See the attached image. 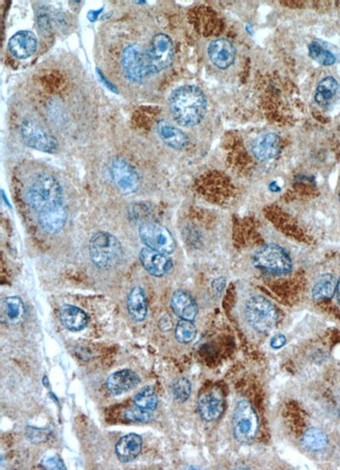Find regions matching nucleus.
Returning <instances> with one entry per match:
<instances>
[{
  "mask_svg": "<svg viewBox=\"0 0 340 470\" xmlns=\"http://www.w3.org/2000/svg\"><path fill=\"white\" fill-rule=\"evenodd\" d=\"M38 23L39 26L40 27V30H42L43 31H50L51 30V23H50V18H48V14L46 12H40V13L38 15Z\"/></svg>",
  "mask_w": 340,
  "mask_h": 470,
  "instance_id": "obj_35",
  "label": "nucleus"
},
{
  "mask_svg": "<svg viewBox=\"0 0 340 470\" xmlns=\"http://www.w3.org/2000/svg\"><path fill=\"white\" fill-rule=\"evenodd\" d=\"M28 205L37 214L64 205L62 186L50 174H39L27 190Z\"/></svg>",
  "mask_w": 340,
  "mask_h": 470,
  "instance_id": "obj_2",
  "label": "nucleus"
},
{
  "mask_svg": "<svg viewBox=\"0 0 340 470\" xmlns=\"http://www.w3.org/2000/svg\"><path fill=\"white\" fill-rule=\"evenodd\" d=\"M280 151V137L273 132L265 133L258 136L252 146L254 157L261 161L273 159Z\"/></svg>",
  "mask_w": 340,
  "mask_h": 470,
  "instance_id": "obj_16",
  "label": "nucleus"
},
{
  "mask_svg": "<svg viewBox=\"0 0 340 470\" xmlns=\"http://www.w3.org/2000/svg\"><path fill=\"white\" fill-rule=\"evenodd\" d=\"M254 265L268 272L283 274L292 270L293 263L289 254L277 245L262 247L254 255Z\"/></svg>",
  "mask_w": 340,
  "mask_h": 470,
  "instance_id": "obj_7",
  "label": "nucleus"
},
{
  "mask_svg": "<svg viewBox=\"0 0 340 470\" xmlns=\"http://www.w3.org/2000/svg\"><path fill=\"white\" fill-rule=\"evenodd\" d=\"M44 468L48 469H65V465L62 459L58 456L48 457L42 461Z\"/></svg>",
  "mask_w": 340,
  "mask_h": 470,
  "instance_id": "obj_34",
  "label": "nucleus"
},
{
  "mask_svg": "<svg viewBox=\"0 0 340 470\" xmlns=\"http://www.w3.org/2000/svg\"><path fill=\"white\" fill-rule=\"evenodd\" d=\"M139 234L143 244L157 253L170 255L176 249L171 233L164 226L145 222L140 226Z\"/></svg>",
  "mask_w": 340,
  "mask_h": 470,
  "instance_id": "obj_8",
  "label": "nucleus"
},
{
  "mask_svg": "<svg viewBox=\"0 0 340 470\" xmlns=\"http://www.w3.org/2000/svg\"><path fill=\"white\" fill-rule=\"evenodd\" d=\"M157 395L153 388L145 386L137 393L133 398V403L137 407L144 410L155 411L157 407Z\"/></svg>",
  "mask_w": 340,
  "mask_h": 470,
  "instance_id": "obj_28",
  "label": "nucleus"
},
{
  "mask_svg": "<svg viewBox=\"0 0 340 470\" xmlns=\"http://www.w3.org/2000/svg\"><path fill=\"white\" fill-rule=\"evenodd\" d=\"M233 435L238 443H252L259 431V419L249 401L241 400L235 409L233 421Z\"/></svg>",
  "mask_w": 340,
  "mask_h": 470,
  "instance_id": "obj_6",
  "label": "nucleus"
},
{
  "mask_svg": "<svg viewBox=\"0 0 340 470\" xmlns=\"http://www.w3.org/2000/svg\"><path fill=\"white\" fill-rule=\"evenodd\" d=\"M172 310L178 317L185 321L192 322L198 313V307L195 300L191 295L182 290L174 293L171 298Z\"/></svg>",
  "mask_w": 340,
  "mask_h": 470,
  "instance_id": "obj_19",
  "label": "nucleus"
},
{
  "mask_svg": "<svg viewBox=\"0 0 340 470\" xmlns=\"http://www.w3.org/2000/svg\"><path fill=\"white\" fill-rule=\"evenodd\" d=\"M22 139L28 147L48 153L58 151L59 145L55 137L48 133L32 120H24L21 125Z\"/></svg>",
  "mask_w": 340,
  "mask_h": 470,
  "instance_id": "obj_9",
  "label": "nucleus"
},
{
  "mask_svg": "<svg viewBox=\"0 0 340 470\" xmlns=\"http://www.w3.org/2000/svg\"><path fill=\"white\" fill-rule=\"evenodd\" d=\"M139 258L141 265L152 277H164L173 269L172 261L166 255L157 253L148 247L140 250Z\"/></svg>",
  "mask_w": 340,
  "mask_h": 470,
  "instance_id": "obj_13",
  "label": "nucleus"
},
{
  "mask_svg": "<svg viewBox=\"0 0 340 470\" xmlns=\"http://www.w3.org/2000/svg\"><path fill=\"white\" fill-rule=\"evenodd\" d=\"M50 432L48 429H39L32 427L27 428V437L32 443H44L48 439Z\"/></svg>",
  "mask_w": 340,
  "mask_h": 470,
  "instance_id": "obj_33",
  "label": "nucleus"
},
{
  "mask_svg": "<svg viewBox=\"0 0 340 470\" xmlns=\"http://www.w3.org/2000/svg\"><path fill=\"white\" fill-rule=\"evenodd\" d=\"M337 281L330 274L320 277L315 281L313 289V296L315 300H327L334 297L337 288Z\"/></svg>",
  "mask_w": 340,
  "mask_h": 470,
  "instance_id": "obj_26",
  "label": "nucleus"
},
{
  "mask_svg": "<svg viewBox=\"0 0 340 470\" xmlns=\"http://www.w3.org/2000/svg\"><path fill=\"white\" fill-rule=\"evenodd\" d=\"M99 75H100L101 81H104V83L107 84V87L109 89H110L111 91H117V89H115V87L112 86L111 83H108L107 81L106 80V78H105V77L103 75H101L100 72H99Z\"/></svg>",
  "mask_w": 340,
  "mask_h": 470,
  "instance_id": "obj_38",
  "label": "nucleus"
},
{
  "mask_svg": "<svg viewBox=\"0 0 340 470\" xmlns=\"http://www.w3.org/2000/svg\"><path fill=\"white\" fill-rule=\"evenodd\" d=\"M89 253L91 261L101 269H111L121 262L123 247L112 234L97 233L89 243Z\"/></svg>",
  "mask_w": 340,
  "mask_h": 470,
  "instance_id": "obj_3",
  "label": "nucleus"
},
{
  "mask_svg": "<svg viewBox=\"0 0 340 470\" xmlns=\"http://www.w3.org/2000/svg\"><path fill=\"white\" fill-rule=\"evenodd\" d=\"M225 402L223 392L220 388L213 387L202 393L198 399V412L207 422L216 421L223 415Z\"/></svg>",
  "mask_w": 340,
  "mask_h": 470,
  "instance_id": "obj_11",
  "label": "nucleus"
},
{
  "mask_svg": "<svg viewBox=\"0 0 340 470\" xmlns=\"http://www.w3.org/2000/svg\"><path fill=\"white\" fill-rule=\"evenodd\" d=\"M169 107L174 120L182 127L200 124L207 112V99L200 88L183 86L169 96Z\"/></svg>",
  "mask_w": 340,
  "mask_h": 470,
  "instance_id": "obj_1",
  "label": "nucleus"
},
{
  "mask_svg": "<svg viewBox=\"0 0 340 470\" xmlns=\"http://www.w3.org/2000/svg\"><path fill=\"white\" fill-rule=\"evenodd\" d=\"M3 319L11 326H18L26 318L25 306L18 297H10L3 302Z\"/></svg>",
  "mask_w": 340,
  "mask_h": 470,
  "instance_id": "obj_24",
  "label": "nucleus"
},
{
  "mask_svg": "<svg viewBox=\"0 0 340 470\" xmlns=\"http://www.w3.org/2000/svg\"><path fill=\"white\" fill-rule=\"evenodd\" d=\"M143 448V439L136 433H129L121 438L116 445V455L123 463H129L139 456Z\"/></svg>",
  "mask_w": 340,
  "mask_h": 470,
  "instance_id": "obj_20",
  "label": "nucleus"
},
{
  "mask_svg": "<svg viewBox=\"0 0 340 470\" xmlns=\"http://www.w3.org/2000/svg\"><path fill=\"white\" fill-rule=\"evenodd\" d=\"M336 294H337L338 302L340 305V279L337 283V288H336Z\"/></svg>",
  "mask_w": 340,
  "mask_h": 470,
  "instance_id": "obj_40",
  "label": "nucleus"
},
{
  "mask_svg": "<svg viewBox=\"0 0 340 470\" xmlns=\"http://www.w3.org/2000/svg\"><path fill=\"white\" fill-rule=\"evenodd\" d=\"M140 383L138 375L131 370L115 372L107 379V388L112 395L117 396L132 390Z\"/></svg>",
  "mask_w": 340,
  "mask_h": 470,
  "instance_id": "obj_17",
  "label": "nucleus"
},
{
  "mask_svg": "<svg viewBox=\"0 0 340 470\" xmlns=\"http://www.w3.org/2000/svg\"><path fill=\"white\" fill-rule=\"evenodd\" d=\"M197 328L192 322L181 319L176 328V338L178 342L183 344L193 341L196 338Z\"/></svg>",
  "mask_w": 340,
  "mask_h": 470,
  "instance_id": "obj_30",
  "label": "nucleus"
},
{
  "mask_svg": "<svg viewBox=\"0 0 340 470\" xmlns=\"http://www.w3.org/2000/svg\"><path fill=\"white\" fill-rule=\"evenodd\" d=\"M128 311L133 321L143 322L148 315V299L145 291L140 286L133 287L129 294Z\"/></svg>",
  "mask_w": 340,
  "mask_h": 470,
  "instance_id": "obj_23",
  "label": "nucleus"
},
{
  "mask_svg": "<svg viewBox=\"0 0 340 470\" xmlns=\"http://www.w3.org/2000/svg\"><path fill=\"white\" fill-rule=\"evenodd\" d=\"M339 90V83L334 77H326L320 81L315 92V100L320 106L325 107L330 104Z\"/></svg>",
  "mask_w": 340,
  "mask_h": 470,
  "instance_id": "obj_25",
  "label": "nucleus"
},
{
  "mask_svg": "<svg viewBox=\"0 0 340 470\" xmlns=\"http://www.w3.org/2000/svg\"><path fill=\"white\" fill-rule=\"evenodd\" d=\"M125 417L131 422L148 423L152 419V412L140 407L132 408L125 412Z\"/></svg>",
  "mask_w": 340,
  "mask_h": 470,
  "instance_id": "obj_32",
  "label": "nucleus"
},
{
  "mask_svg": "<svg viewBox=\"0 0 340 470\" xmlns=\"http://www.w3.org/2000/svg\"><path fill=\"white\" fill-rule=\"evenodd\" d=\"M160 322L164 323V326L160 327L162 330L164 331H167L169 329H171L172 327V322L171 319L167 317H163L161 319Z\"/></svg>",
  "mask_w": 340,
  "mask_h": 470,
  "instance_id": "obj_37",
  "label": "nucleus"
},
{
  "mask_svg": "<svg viewBox=\"0 0 340 470\" xmlns=\"http://www.w3.org/2000/svg\"><path fill=\"white\" fill-rule=\"evenodd\" d=\"M209 56L211 62L221 70L232 66L236 58V49L225 39L213 40L209 46Z\"/></svg>",
  "mask_w": 340,
  "mask_h": 470,
  "instance_id": "obj_15",
  "label": "nucleus"
},
{
  "mask_svg": "<svg viewBox=\"0 0 340 470\" xmlns=\"http://www.w3.org/2000/svg\"><path fill=\"white\" fill-rule=\"evenodd\" d=\"M286 342L287 340L285 336L278 334L275 336V337L270 340V346L273 348H276V350H278V348L285 346Z\"/></svg>",
  "mask_w": 340,
  "mask_h": 470,
  "instance_id": "obj_36",
  "label": "nucleus"
},
{
  "mask_svg": "<svg viewBox=\"0 0 340 470\" xmlns=\"http://www.w3.org/2000/svg\"><path fill=\"white\" fill-rule=\"evenodd\" d=\"M100 11H91L90 14H89V19L91 20V21H94V20L97 18V15H99Z\"/></svg>",
  "mask_w": 340,
  "mask_h": 470,
  "instance_id": "obj_39",
  "label": "nucleus"
},
{
  "mask_svg": "<svg viewBox=\"0 0 340 470\" xmlns=\"http://www.w3.org/2000/svg\"><path fill=\"white\" fill-rule=\"evenodd\" d=\"M67 220V210L65 204L38 214L40 228L48 234L59 233L66 224Z\"/></svg>",
  "mask_w": 340,
  "mask_h": 470,
  "instance_id": "obj_18",
  "label": "nucleus"
},
{
  "mask_svg": "<svg viewBox=\"0 0 340 470\" xmlns=\"http://www.w3.org/2000/svg\"><path fill=\"white\" fill-rule=\"evenodd\" d=\"M111 176L117 189L124 196L136 193L140 186L138 172L126 160L117 157L112 161Z\"/></svg>",
  "mask_w": 340,
  "mask_h": 470,
  "instance_id": "obj_10",
  "label": "nucleus"
},
{
  "mask_svg": "<svg viewBox=\"0 0 340 470\" xmlns=\"http://www.w3.org/2000/svg\"><path fill=\"white\" fill-rule=\"evenodd\" d=\"M11 53L15 58L26 59L37 51L38 39L31 31H20L12 36L8 44Z\"/></svg>",
  "mask_w": 340,
  "mask_h": 470,
  "instance_id": "obj_14",
  "label": "nucleus"
},
{
  "mask_svg": "<svg viewBox=\"0 0 340 470\" xmlns=\"http://www.w3.org/2000/svg\"><path fill=\"white\" fill-rule=\"evenodd\" d=\"M122 67L125 75L133 82H141L149 77L143 60V49L137 44L124 49Z\"/></svg>",
  "mask_w": 340,
  "mask_h": 470,
  "instance_id": "obj_12",
  "label": "nucleus"
},
{
  "mask_svg": "<svg viewBox=\"0 0 340 470\" xmlns=\"http://www.w3.org/2000/svg\"><path fill=\"white\" fill-rule=\"evenodd\" d=\"M191 383L185 378L178 379L172 384V394L178 402H185L191 395Z\"/></svg>",
  "mask_w": 340,
  "mask_h": 470,
  "instance_id": "obj_31",
  "label": "nucleus"
},
{
  "mask_svg": "<svg viewBox=\"0 0 340 470\" xmlns=\"http://www.w3.org/2000/svg\"><path fill=\"white\" fill-rule=\"evenodd\" d=\"M157 132L161 140L170 148L181 150L189 144L188 135L181 129L170 125L167 121H159L157 123Z\"/></svg>",
  "mask_w": 340,
  "mask_h": 470,
  "instance_id": "obj_21",
  "label": "nucleus"
},
{
  "mask_svg": "<svg viewBox=\"0 0 340 470\" xmlns=\"http://www.w3.org/2000/svg\"><path fill=\"white\" fill-rule=\"evenodd\" d=\"M303 444L306 448L311 451H321L327 447L329 444V438L325 432L319 428H310L303 436Z\"/></svg>",
  "mask_w": 340,
  "mask_h": 470,
  "instance_id": "obj_27",
  "label": "nucleus"
},
{
  "mask_svg": "<svg viewBox=\"0 0 340 470\" xmlns=\"http://www.w3.org/2000/svg\"><path fill=\"white\" fill-rule=\"evenodd\" d=\"M309 54L315 62L323 65V66H331L336 62L335 56L331 51L327 50L325 46L318 42H313L309 46Z\"/></svg>",
  "mask_w": 340,
  "mask_h": 470,
  "instance_id": "obj_29",
  "label": "nucleus"
},
{
  "mask_svg": "<svg viewBox=\"0 0 340 470\" xmlns=\"http://www.w3.org/2000/svg\"><path fill=\"white\" fill-rule=\"evenodd\" d=\"M60 321L66 329L79 331L86 328L89 324L88 315L78 307L64 305L60 310Z\"/></svg>",
  "mask_w": 340,
  "mask_h": 470,
  "instance_id": "obj_22",
  "label": "nucleus"
},
{
  "mask_svg": "<svg viewBox=\"0 0 340 470\" xmlns=\"http://www.w3.org/2000/svg\"><path fill=\"white\" fill-rule=\"evenodd\" d=\"M339 201H340V196H339Z\"/></svg>",
  "mask_w": 340,
  "mask_h": 470,
  "instance_id": "obj_41",
  "label": "nucleus"
},
{
  "mask_svg": "<svg viewBox=\"0 0 340 470\" xmlns=\"http://www.w3.org/2000/svg\"><path fill=\"white\" fill-rule=\"evenodd\" d=\"M245 315L249 325L262 334L270 331L277 325L278 315L276 307L261 296H255L247 302Z\"/></svg>",
  "mask_w": 340,
  "mask_h": 470,
  "instance_id": "obj_5",
  "label": "nucleus"
},
{
  "mask_svg": "<svg viewBox=\"0 0 340 470\" xmlns=\"http://www.w3.org/2000/svg\"><path fill=\"white\" fill-rule=\"evenodd\" d=\"M143 59L149 76L159 74L171 65L174 44L168 35L155 36L147 50H143Z\"/></svg>",
  "mask_w": 340,
  "mask_h": 470,
  "instance_id": "obj_4",
  "label": "nucleus"
}]
</instances>
